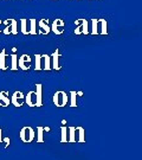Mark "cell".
<instances>
[{"mask_svg": "<svg viewBox=\"0 0 142 160\" xmlns=\"http://www.w3.org/2000/svg\"><path fill=\"white\" fill-rule=\"evenodd\" d=\"M0 142H2V131L0 128Z\"/></svg>", "mask_w": 142, "mask_h": 160, "instance_id": "4316f807", "label": "cell"}, {"mask_svg": "<svg viewBox=\"0 0 142 160\" xmlns=\"http://www.w3.org/2000/svg\"><path fill=\"white\" fill-rule=\"evenodd\" d=\"M10 62H11V58L6 53L5 49H2L0 51V69L1 70H7L10 68Z\"/></svg>", "mask_w": 142, "mask_h": 160, "instance_id": "52a82bcc", "label": "cell"}, {"mask_svg": "<svg viewBox=\"0 0 142 160\" xmlns=\"http://www.w3.org/2000/svg\"><path fill=\"white\" fill-rule=\"evenodd\" d=\"M19 138L23 142H32L36 139V132L32 127L30 126L23 127L20 133H19Z\"/></svg>", "mask_w": 142, "mask_h": 160, "instance_id": "6da1fadb", "label": "cell"}, {"mask_svg": "<svg viewBox=\"0 0 142 160\" xmlns=\"http://www.w3.org/2000/svg\"><path fill=\"white\" fill-rule=\"evenodd\" d=\"M34 57H36V67H34V70H37V71L43 70V69H42V55H38V53H37Z\"/></svg>", "mask_w": 142, "mask_h": 160, "instance_id": "cb8c5ba5", "label": "cell"}, {"mask_svg": "<svg viewBox=\"0 0 142 160\" xmlns=\"http://www.w3.org/2000/svg\"><path fill=\"white\" fill-rule=\"evenodd\" d=\"M62 137H61V142H68V128L65 126H62L61 128Z\"/></svg>", "mask_w": 142, "mask_h": 160, "instance_id": "603a6c76", "label": "cell"}, {"mask_svg": "<svg viewBox=\"0 0 142 160\" xmlns=\"http://www.w3.org/2000/svg\"><path fill=\"white\" fill-rule=\"evenodd\" d=\"M97 30H98V34H108L105 19H97Z\"/></svg>", "mask_w": 142, "mask_h": 160, "instance_id": "4fadbf2b", "label": "cell"}, {"mask_svg": "<svg viewBox=\"0 0 142 160\" xmlns=\"http://www.w3.org/2000/svg\"><path fill=\"white\" fill-rule=\"evenodd\" d=\"M2 141L5 142V148H7L8 145H10V139H8V138H5V139H2Z\"/></svg>", "mask_w": 142, "mask_h": 160, "instance_id": "484cf974", "label": "cell"}, {"mask_svg": "<svg viewBox=\"0 0 142 160\" xmlns=\"http://www.w3.org/2000/svg\"><path fill=\"white\" fill-rule=\"evenodd\" d=\"M11 103L14 107H22L25 103V95L22 92H14L11 97Z\"/></svg>", "mask_w": 142, "mask_h": 160, "instance_id": "8992f818", "label": "cell"}, {"mask_svg": "<svg viewBox=\"0 0 142 160\" xmlns=\"http://www.w3.org/2000/svg\"><path fill=\"white\" fill-rule=\"evenodd\" d=\"M25 102L28 107H36L37 104V95L36 92H28L25 96Z\"/></svg>", "mask_w": 142, "mask_h": 160, "instance_id": "8fae6325", "label": "cell"}, {"mask_svg": "<svg viewBox=\"0 0 142 160\" xmlns=\"http://www.w3.org/2000/svg\"><path fill=\"white\" fill-rule=\"evenodd\" d=\"M70 106L71 107H77V92H70Z\"/></svg>", "mask_w": 142, "mask_h": 160, "instance_id": "7402d4cb", "label": "cell"}, {"mask_svg": "<svg viewBox=\"0 0 142 160\" xmlns=\"http://www.w3.org/2000/svg\"><path fill=\"white\" fill-rule=\"evenodd\" d=\"M76 29H75V34H88L89 31V23L85 19H77L75 22Z\"/></svg>", "mask_w": 142, "mask_h": 160, "instance_id": "277c9868", "label": "cell"}, {"mask_svg": "<svg viewBox=\"0 0 142 160\" xmlns=\"http://www.w3.org/2000/svg\"><path fill=\"white\" fill-rule=\"evenodd\" d=\"M64 28H65V24L63 22L62 19H55L53 22H52V25H51V31L53 32L57 36H59V34H62L64 32Z\"/></svg>", "mask_w": 142, "mask_h": 160, "instance_id": "5b68a950", "label": "cell"}, {"mask_svg": "<svg viewBox=\"0 0 142 160\" xmlns=\"http://www.w3.org/2000/svg\"><path fill=\"white\" fill-rule=\"evenodd\" d=\"M68 101L69 97L66 95V92H62V90H58V92H55V95H53V104L56 107H59V108L65 107Z\"/></svg>", "mask_w": 142, "mask_h": 160, "instance_id": "3957f363", "label": "cell"}, {"mask_svg": "<svg viewBox=\"0 0 142 160\" xmlns=\"http://www.w3.org/2000/svg\"><path fill=\"white\" fill-rule=\"evenodd\" d=\"M76 142H85V131L83 127H76Z\"/></svg>", "mask_w": 142, "mask_h": 160, "instance_id": "5bb4252c", "label": "cell"}, {"mask_svg": "<svg viewBox=\"0 0 142 160\" xmlns=\"http://www.w3.org/2000/svg\"><path fill=\"white\" fill-rule=\"evenodd\" d=\"M37 135H38L37 141L38 142H44V127L39 126L37 128Z\"/></svg>", "mask_w": 142, "mask_h": 160, "instance_id": "44dd1931", "label": "cell"}, {"mask_svg": "<svg viewBox=\"0 0 142 160\" xmlns=\"http://www.w3.org/2000/svg\"><path fill=\"white\" fill-rule=\"evenodd\" d=\"M31 65V57L28 55H22L19 57V62H18V68H20L22 70H28Z\"/></svg>", "mask_w": 142, "mask_h": 160, "instance_id": "ba28073f", "label": "cell"}, {"mask_svg": "<svg viewBox=\"0 0 142 160\" xmlns=\"http://www.w3.org/2000/svg\"><path fill=\"white\" fill-rule=\"evenodd\" d=\"M42 69L44 70H51V56L49 55H42Z\"/></svg>", "mask_w": 142, "mask_h": 160, "instance_id": "9a60e30c", "label": "cell"}, {"mask_svg": "<svg viewBox=\"0 0 142 160\" xmlns=\"http://www.w3.org/2000/svg\"><path fill=\"white\" fill-rule=\"evenodd\" d=\"M28 32L30 34H37V20L36 19H30L28 20Z\"/></svg>", "mask_w": 142, "mask_h": 160, "instance_id": "ac0fdd59", "label": "cell"}, {"mask_svg": "<svg viewBox=\"0 0 142 160\" xmlns=\"http://www.w3.org/2000/svg\"><path fill=\"white\" fill-rule=\"evenodd\" d=\"M2 25H5V28L2 29V32L6 36L18 33V22L16 19H6L5 22H2Z\"/></svg>", "mask_w": 142, "mask_h": 160, "instance_id": "7a4b0ae2", "label": "cell"}, {"mask_svg": "<svg viewBox=\"0 0 142 160\" xmlns=\"http://www.w3.org/2000/svg\"><path fill=\"white\" fill-rule=\"evenodd\" d=\"M91 33L98 34V30H97V19H91Z\"/></svg>", "mask_w": 142, "mask_h": 160, "instance_id": "d4e9b609", "label": "cell"}, {"mask_svg": "<svg viewBox=\"0 0 142 160\" xmlns=\"http://www.w3.org/2000/svg\"><path fill=\"white\" fill-rule=\"evenodd\" d=\"M50 131V128L49 127H44V132H49Z\"/></svg>", "mask_w": 142, "mask_h": 160, "instance_id": "f1b7e54d", "label": "cell"}, {"mask_svg": "<svg viewBox=\"0 0 142 160\" xmlns=\"http://www.w3.org/2000/svg\"><path fill=\"white\" fill-rule=\"evenodd\" d=\"M1 26H2V20H0V32H2V29H1Z\"/></svg>", "mask_w": 142, "mask_h": 160, "instance_id": "83f0119b", "label": "cell"}, {"mask_svg": "<svg viewBox=\"0 0 142 160\" xmlns=\"http://www.w3.org/2000/svg\"><path fill=\"white\" fill-rule=\"evenodd\" d=\"M49 19H40L39 22H38V28L39 30H37V32H39L40 34H47L51 29H50V26H49Z\"/></svg>", "mask_w": 142, "mask_h": 160, "instance_id": "9c48e42d", "label": "cell"}, {"mask_svg": "<svg viewBox=\"0 0 142 160\" xmlns=\"http://www.w3.org/2000/svg\"><path fill=\"white\" fill-rule=\"evenodd\" d=\"M68 142H76V127L68 128Z\"/></svg>", "mask_w": 142, "mask_h": 160, "instance_id": "e0dca14e", "label": "cell"}, {"mask_svg": "<svg viewBox=\"0 0 142 160\" xmlns=\"http://www.w3.org/2000/svg\"><path fill=\"white\" fill-rule=\"evenodd\" d=\"M10 97H8V92H0V106L2 107H7L10 106Z\"/></svg>", "mask_w": 142, "mask_h": 160, "instance_id": "2e32d148", "label": "cell"}, {"mask_svg": "<svg viewBox=\"0 0 142 160\" xmlns=\"http://www.w3.org/2000/svg\"><path fill=\"white\" fill-rule=\"evenodd\" d=\"M20 31L23 34H30L28 32V20L27 19H20Z\"/></svg>", "mask_w": 142, "mask_h": 160, "instance_id": "d6986e66", "label": "cell"}, {"mask_svg": "<svg viewBox=\"0 0 142 160\" xmlns=\"http://www.w3.org/2000/svg\"><path fill=\"white\" fill-rule=\"evenodd\" d=\"M11 57V62H10V64H11V67L10 68L12 69V70H18V56L17 55H12V56H10Z\"/></svg>", "mask_w": 142, "mask_h": 160, "instance_id": "ffe728a7", "label": "cell"}, {"mask_svg": "<svg viewBox=\"0 0 142 160\" xmlns=\"http://www.w3.org/2000/svg\"><path fill=\"white\" fill-rule=\"evenodd\" d=\"M36 95H37V104L36 107H42L43 106V87L42 84H36Z\"/></svg>", "mask_w": 142, "mask_h": 160, "instance_id": "7c38bea8", "label": "cell"}, {"mask_svg": "<svg viewBox=\"0 0 142 160\" xmlns=\"http://www.w3.org/2000/svg\"><path fill=\"white\" fill-rule=\"evenodd\" d=\"M62 57L61 51L57 49L56 51L53 52V55L51 56V68L55 70H59L61 69V64H59V59Z\"/></svg>", "mask_w": 142, "mask_h": 160, "instance_id": "30bf717a", "label": "cell"}]
</instances>
